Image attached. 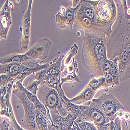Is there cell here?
Listing matches in <instances>:
<instances>
[{
	"mask_svg": "<svg viewBox=\"0 0 130 130\" xmlns=\"http://www.w3.org/2000/svg\"><path fill=\"white\" fill-rule=\"evenodd\" d=\"M106 37L103 34L84 31L81 53L82 63L97 78L103 77V67L108 59Z\"/></svg>",
	"mask_w": 130,
	"mask_h": 130,
	"instance_id": "obj_1",
	"label": "cell"
},
{
	"mask_svg": "<svg viewBox=\"0 0 130 130\" xmlns=\"http://www.w3.org/2000/svg\"><path fill=\"white\" fill-rule=\"evenodd\" d=\"M113 25L103 21L97 15L92 1L80 0L78 9L75 14V21L73 30L76 29L84 31L103 34L109 38L112 30Z\"/></svg>",
	"mask_w": 130,
	"mask_h": 130,
	"instance_id": "obj_2",
	"label": "cell"
},
{
	"mask_svg": "<svg viewBox=\"0 0 130 130\" xmlns=\"http://www.w3.org/2000/svg\"><path fill=\"white\" fill-rule=\"evenodd\" d=\"M130 45V21L124 15L123 10L119 13L118 25L109 38L107 42V58L112 60L124 52Z\"/></svg>",
	"mask_w": 130,
	"mask_h": 130,
	"instance_id": "obj_3",
	"label": "cell"
},
{
	"mask_svg": "<svg viewBox=\"0 0 130 130\" xmlns=\"http://www.w3.org/2000/svg\"><path fill=\"white\" fill-rule=\"evenodd\" d=\"M48 63L40 64L37 61H27L20 63H8L0 65V74H4L16 82H22L32 73L47 68Z\"/></svg>",
	"mask_w": 130,
	"mask_h": 130,
	"instance_id": "obj_4",
	"label": "cell"
},
{
	"mask_svg": "<svg viewBox=\"0 0 130 130\" xmlns=\"http://www.w3.org/2000/svg\"><path fill=\"white\" fill-rule=\"evenodd\" d=\"M81 116L75 122H88L94 124L99 130H108L110 120L108 119L98 104L92 101L79 105Z\"/></svg>",
	"mask_w": 130,
	"mask_h": 130,
	"instance_id": "obj_5",
	"label": "cell"
},
{
	"mask_svg": "<svg viewBox=\"0 0 130 130\" xmlns=\"http://www.w3.org/2000/svg\"><path fill=\"white\" fill-rule=\"evenodd\" d=\"M12 93L16 96L24 109V118L21 127L25 130H39L36 124V108L28 99L23 83L19 81L15 82Z\"/></svg>",
	"mask_w": 130,
	"mask_h": 130,
	"instance_id": "obj_6",
	"label": "cell"
},
{
	"mask_svg": "<svg viewBox=\"0 0 130 130\" xmlns=\"http://www.w3.org/2000/svg\"><path fill=\"white\" fill-rule=\"evenodd\" d=\"M37 97L45 106L48 113H50L51 110L57 109L62 117H65L68 115L69 112L62 105L61 97L56 90L40 84L37 92Z\"/></svg>",
	"mask_w": 130,
	"mask_h": 130,
	"instance_id": "obj_7",
	"label": "cell"
},
{
	"mask_svg": "<svg viewBox=\"0 0 130 130\" xmlns=\"http://www.w3.org/2000/svg\"><path fill=\"white\" fill-rule=\"evenodd\" d=\"M92 101L99 105L110 121L115 120L117 113L119 110H124L123 106L112 94H108L104 93L99 98L93 99Z\"/></svg>",
	"mask_w": 130,
	"mask_h": 130,
	"instance_id": "obj_8",
	"label": "cell"
},
{
	"mask_svg": "<svg viewBox=\"0 0 130 130\" xmlns=\"http://www.w3.org/2000/svg\"><path fill=\"white\" fill-rule=\"evenodd\" d=\"M96 12L104 22L114 24L117 17V8L114 1L102 0L92 1Z\"/></svg>",
	"mask_w": 130,
	"mask_h": 130,
	"instance_id": "obj_9",
	"label": "cell"
},
{
	"mask_svg": "<svg viewBox=\"0 0 130 130\" xmlns=\"http://www.w3.org/2000/svg\"><path fill=\"white\" fill-rule=\"evenodd\" d=\"M64 57L63 54H61L58 58L55 59L49 67L47 68V71L45 77L41 81V83L48 87L57 90L58 86H61V64Z\"/></svg>",
	"mask_w": 130,
	"mask_h": 130,
	"instance_id": "obj_10",
	"label": "cell"
},
{
	"mask_svg": "<svg viewBox=\"0 0 130 130\" xmlns=\"http://www.w3.org/2000/svg\"><path fill=\"white\" fill-rule=\"evenodd\" d=\"M51 44V42L47 38L39 40L24 54L26 60L37 61V59L45 60L47 57Z\"/></svg>",
	"mask_w": 130,
	"mask_h": 130,
	"instance_id": "obj_11",
	"label": "cell"
},
{
	"mask_svg": "<svg viewBox=\"0 0 130 130\" xmlns=\"http://www.w3.org/2000/svg\"><path fill=\"white\" fill-rule=\"evenodd\" d=\"M78 6L75 8L70 6L66 8L63 6L60 7V10L56 14L55 18L56 22L59 28L64 29L66 27H68L70 29L73 30L75 14Z\"/></svg>",
	"mask_w": 130,
	"mask_h": 130,
	"instance_id": "obj_12",
	"label": "cell"
},
{
	"mask_svg": "<svg viewBox=\"0 0 130 130\" xmlns=\"http://www.w3.org/2000/svg\"><path fill=\"white\" fill-rule=\"evenodd\" d=\"M14 83V79H10L7 84L6 94L2 98H0L1 117L5 118L8 120L15 118L11 104V94Z\"/></svg>",
	"mask_w": 130,
	"mask_h": 130,
	"instance_id": "obj_13",
	"label": "cell"
},
{
	"mask_svg": "<svg viewBox=\"0 0 130 130\" xmlns=\"http://www.w3.org/2000/svg\"><path fill=\"white\" fill-rule=\"evenodd\" d=\"M33 1L29 0L27 9L24 15L23 18V32L20 41V47L23 51L27 52L30 39V26L31 21V8Z\"/></svg>",
	"mask_w": 130,
	"mask_h": 130,
	"instance_id": "obj_14",
	"label": "cell"
},
{
	"mask_svg": "<svg viewBox=\"0 0 130 130\" xmlns=\"http://www.w3.org/2000/svg\"><path fill=\"white\" fill-rule=\"evenodd\" d=\"M9 2L6 0L0 10V39H6L9 28L12 24V19L10 15Z\"/></svg>",
	"mask_w": 130,
	"mask_h": 130,
	"instance_id": "obj_15",
	"label": "cell"
},
{
	"mask_svg": "<svg viewBox=\"0 0 130 130\" xmlns=\"http://www.w3.org/2000/svg\"><path fill=\"white\" fill-rule=\"evenodd\" d=\"M96 92V90L88 84L79 95L72 99H69V101L75 105H82L86 102L91 101Z\"/></svg>",
	"mask_w": 130,
	"mask_h": 130,
	"instance_id": "obj_16",
	"label": "cell"
},
{
	"mask_svg": "<svg viewBox=\"0 0 130 130\" xmlns=\"http://www.w3.org/2000/svg\"><path fill=\"white\" fill-rule=\"evenodd\" d=\"M25 91L28 99L32 104H34V106L36 108V109L38 110L43 115H45V116H46L47 117H48L49 119L52 120L50 113L47 112L45 106L40 101V100L38 98L37 95H35L31 93L30 92L27 90L26 88H25Z\"/></svg>",
	"mask_w": 130,
	"mask_h": 130,
	"instance_id": "obj_17",
	"label": "cell"
},
{
	"mask_svg": "<svg viewBox=\"0 0 130 130\" xmlns=\"http://www.w3.org/2000/svg\"><path fill=\"white\" fill-rule=\"evenodd\" d=\"M88 84H89L93 89H94L97 92L101 90H104L106 92L109 89V88L108 87L106 83L105 77L97 78L94 75L92 74L91 75V80Z\"/></svg>",
	"mask_w": 130,
	"mask_h": 130,
	"instance_id": "obj_18",
	"label": "cell"
},
{
	"mask_svg": "<svg viewBox=\"0 0 130 130\" xmlns=\"http://www.w3.org/2000/svg\"><path fill=\"white\" fill-rule=\"evenodd\" d=\"M48 119L40 111L36 109V124L39 130H48Z\"/></svg>",
	"mask_w": 130,
	"mask_h": 130,
	"instance_id": "obj_19",
	"label": "cell"
},
{
	"mask_svg": "<svg viewBox=\"0 0 130 130\" xmlns=\"http://www.w3.org/2000/svg\"><path fill=\"white\" fill-rule=\"evenodd\" d=\"M78 51V46L77 44L74 45L70 48L69 52L64 56L61 64V70L64 68L72 61L74 59V57L77 55Z\"/></svg>",
	"mask_w": 130,
	"mask_h": 130,
	"instance_id": "obj_20",
	"label": "cell"
},
{
	"mask_svg": "<svg viewBox=\"0 0 130 130\" xmlns=\"http://www.w3.org/2000/svg\"><path fill=\"white\" fill-rule=\"evenodd\" d=\"M112 60V65L111 67L108 72V73H110L112 77H113L116 85H118L120 83V77H119V71L118 67V59L117 57H115Z\"/></svg>",
	"mask_w": 130,
	"mask_h": 130,
	"instance_id": "obj_21",
	"label": "cell"
},
{
	"mask_svg": "<svg viewBox=\"0 0 130 130\" xmlns=\"http://www.w3.org/2000/svg\"><path fill=\"white\" fill-rule=\"evenodd\" d=\"M78 64L74 59L67 66V67L61 70V77H65L68 75L72 74L75 73H78Z\"/></svg>",
	"mask_w": 130,
	"mask_h": 130,
	"instance_id": "obj_22",
	"label": "cell"
},
{
	"mask_svg": "<svg viewBox=\"0 0 130 130\" xmlns=\"http://www.w3.org/2000/svg\"><path fill=\"white\" fill-rule=\"evenodd\" d=\"M74 82L80 83V79L77 75V73H75L70 75H68L63 78H61L60 85L61 86L63 83L66 82L72 83Z\"/></svg>",
	"mask_w": 130,
	"mask_h": 130,
	"instance_id": "obj_23",
	"label": "cell"
},
{
	"mask_svg": "<svg viewBox=\"0 0 130 130\" xmlns=\"http://www.w3.org/2000/svg\"><path fill=\"white\" fill-rule=\"evenodd\" d=\"M41 83V82L34 80L29 82L28 86L26 88L27 90L35 95H37V92L39 89V86Z\"/></svg>",
	"mask_w": 130,
	"mask_h": 130,
	"instance_id": "obj_24",
	"label": "cell"
},
{
	"mask_svg": "<svg viewBox=\"0 0 130 130\" xmlns=\"http://www.w3.org/2000/svg\"><path fill=\"white\" fill-rule=\"evenodd\" d=\"M121 120L118 118H116L113 121H111L108 130H122Z\"/></svg>",
	"mask_w": 130,
	"mask_h": 130,
	"instance_id": "obj_25",
	"label": "cell"
},
{
	"mask_svg": "<svg viewBox=\"0 0 130 130\" xmlns=\"http://www.w3.org/2000/svg\"><path fill=\"white\" fill-rule=\"evenodd\" d=\"M78 125L81 130H99L93 123L88 122H81Z\"/></svg>",
	"mask_w": 130,
	"mask_h": 130,
	"instance_id": "obj_26",
	"label": "cell"
},
{
	"mask_svg": "<svg viewBox=\"0 0 130 130\" xmlns=\"http://www.w3.org/2000/svg\"><path fill=\"white\" fill-rule=\"evenodd\" d=\"M123 52H126V53L128 54V55H129V62H128V66L126 69V70L124 74L123 75V77L120 80V82L127 80L130 79V45Z\"/></svg>",
	"mask_w": 130,
	"mask_h": 130,
	"instance_id": "obj_27",
	"label": "cell"
},
{
	"mask_svg": "<svg viewBox=\"0 0 130 130\" xmlns=\"http://www.w3.org/2000/svg\"><path fill=\"white\" fill-rule=\"evenodd\" d=\"M120 1L122 4V10L124 17L127 21H130V7H127L126 1H125V0H122Z\"/></svg>",
	"mask_w": 130,
	"mask_h": 130,
	"instance_id": "obj_28",
	"label": "cell"
},
{
	"mask_svg": "<svg viewBox=\"0 0 130 130\" xmlns=\"http://www.w3.org/2000/svg\"><path fill=\"white\" fill-rule=\"evenodd\" d=\"M105 81L107 85L108 86V88L109 87H114V86L116 85L114 81V79L113 77H112V75L109 73H107L106 75L105 76Z\"/></svg>",
	"mask_w": 130,
	"mask_h": 130,
	"instance_id": "obj_29",
	"label": "cell"
},
{
	"mask_svg": "<svg viewBox=\"0 0 130 130\" xmlns=\"http://www.w3.org/2000/svg\"><path fill=\"white\" fill-rule=\"evenodd\" d=\"M46 71H47V68L41 70L37 72V73H36V74L35 75V80L41 82L43 79V78L45 77L46 73Z\"/></svg>",
	"mask_w": 130,
	"mask_h": 130,
	"instance_id": "obj_30",
	"label": "cell"
},
{
	"mask_svg": "<svg viewBox=\"0 0 130 130\" xmlns=\"http://www.w3.org/2000/svg\"><path fill=\"white\" fill-rule=\"evenodd\" d=\"M8 122L9 124L13 126V127L16 129V130H25L23 127H21V126H20L18 123L17 122V121L16 120V118H14L11 119V120H8Z\"/></svg>",
	"mask_w": 130,
	"mask_h": 130,
	"instance_id": "obj_31",
	"label": "cell"
},
{
	"mask_svg": "<svg viewBox=\"0 0 130 130\" xmlns=\"http://www.w3.org/2000/svg\"><path fill=\"white\" fill-rule=\"evenodd\" d=\"M9 126L10 124L8 120L6 118H4L0 124V130H9Z\"/></svg>",
	"mask_w": 130,
	"mask_h": 130,
	"instance_id": "obj_32",
	"label": "cell"
},
{
	"mask_svg": "<svg viewBox=\"0 0 130 130\" xmlns=\"http://www.w3.org/2000/svg\"><path fill=\"white\" fill-rule=\"evenodd\" d=\"M123 119H124L125 122H127V121H129L130 114L129 113H128V112H124Z\"/></svg>",
	"mask_w": 130,
	"mask_h": 130,
	"instance_id": "obj_33",
	"label": "cell"
},
{
	"mask_svg": "<svg viewBox=\"0 0 130 130\" xmlns=\"http://www.w3.org/2000/svg\"><path fill=\"white\" fill-rule=\"evenodd\" d=\"M80 3V0H73L72 1V7L75 8L79 5Z\"/></svg>",
	"mask_w": 130,
	"mask_h": 130,
	"instance_id": "obj_34",
	"label": "cell"
},
{
	"mask_svg": "<svg viewBox=\"0 0 130 130\" xmlns=\"http://www.w3.org/2000/svg\"><path fill=\"white\" fill-rule=\"evenodd\" d=\"M9 130H16V129L13 127V126H12L10 124V126H9Z\"/></svg>",
	"mask_w": 130,
	"mask_h": 130,
	"instance_id": "obj_35",
	"label": "cell"
},
{
	"mask_svg": "<svg viewBox=\"0 0 130 130\" xmlns=\"http://www.w3.org/2000/svg\"><path fill=\"white\" fill-rule=\"evenodd\" d=\"M127 128V130H130V128Z\"/></svg>",
	"mask_w": 130,
	"mask_h": 130,
	"instance_id": "obj_36",
	"label": "cell"
},
{
	"mask_svg": "<svg viewBox=\"0 0 130 130\" xmlns=\"http://www.w3.org/2000/svg\"><path fill=\"white\" fill-rule=\"evenodd\" d=\"M129 122H130V121H129Z\"/></svg>",
	"mask_w": 130,
	"mask_h": 130,
	"instance_id": "obj_37",
	"label": "cell"
}]
</instances>
